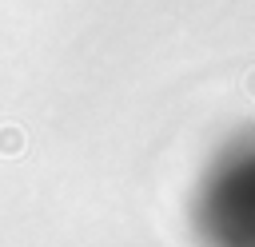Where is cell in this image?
Listing matches in <instances>:
<instances>
[{
    "label": "cell",
    "instance_id": "1",
    "mask_svg": "<svg viewBox=\"0 0 255 247\" xmlns=\"http://www.w3.org/2000/svg\"><path fill=\"white\" fill-rule=\"evenodd\" d=\"M24 127H16V124H4L0 127V155H20L24 151Z\"/></svg>",
    "mask_w": 255,
    "mask_h": 247
},
{
    "label": "cell",
    "instance_id": "2",
    "mask_svg": "<svg viewBox=\"0 0 255 247\" xmlns=\"http://www.w3.org/2000/svg\"><path fill=\"white\" fill-rule=\"evenodd\" d=\"M239 88H243V96H251V100H255V68H247V72H243Z\"/></svg>",
    "mask_w": 255,
    "mask_h": 247
}]
</instances>
